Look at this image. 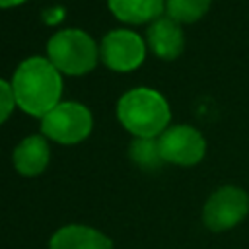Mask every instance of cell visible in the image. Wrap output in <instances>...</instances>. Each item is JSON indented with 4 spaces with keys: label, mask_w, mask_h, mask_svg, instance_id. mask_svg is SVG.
<instances>
[{
    "label": "cell",
    "mask_w": 249,
    "mask_h": 249,
    "mask_svg": "<svg viewBox=\"0 0 249 249\" xmlns=\"http://www.w3.org/2000/svg\"><path fill=\"white\" fill-rule=\"evenodd\" d=\"M16 105L33 117H45L60 103L62 78L49 58L31 56L19 62L12 78Z\"/></svg>",
    "instance_id": "1"
},
{
    "label": "cell",
    "mask_w": 249,
    "mask_h": 249,
    "mask_svg": "<svg viewBox=\"0 0 249 249\" xmlns=\"http://www.w3.org/2000/svg\"><path fill=\"white\" fill-rule=\"evenodd\" d=\"M117 117L121 124L136 138H156L167 128L171 111L160 91L150 88H134L119 99Z\"/></svg>",
    "instance_id": "2"
},
{
    "label": "cell",
    "mask_w": 249,
    "mask_h": 249,
    "mask_svg": "<svg viewBox=\"0 0 249 249\" xmlns=\"http://www.w3.org/2000/svg\"><path fill=\"white\" fill-rule=\"evenodd\" d=\"M47 54L58 72L82 76L93 70L99 47L82 29H62L49 39Z\"/></svg>",
    "instance_id": "3"
},
{
    "label": "cell",
    "mask_w": 249,
    "mask_h": 249,
    "mask_svg": "<svg viewBox=\"0 0 249 249\" xmlns=\"http://www.w3.org/2000/svg\"><path fill=\"white\" fill-rule=\"evenodd\" d=\"M93 126L91 113L86 105L60 101L41 119V132L58 144H78L89 136Z\"/></svg>",
    "instance_id": "4"
},
{
    "label": "cell",
    "mask_w": 249,
    "mask_h": 249,
    "mask_svg": "<svg viewBox=\"0 0 249 249\" xmlns=\"http://www.w3.org/2000/svg\"><path fill=\"white\" fill-rule=\"evenodd\" d=\"M249 212V196L239 187H220L204 204L202 220L212 231H226L237 226Z\"/></svg>",
    "instance_id": "5"
},
{
    "label": "cell",
    "mask_w": 249,
    "mask_h": 249,
    "mask_svg": "<svg viewBox=\"0 0 249 249\" xmlns=\"http://www.w3.org/2000/svg\"><path fill=\"white\" fill-rule=\"evenodd\" d=\"M99 56L111 70L130 72L142 64L146 56V45L142 37L134 31L113 29L103 37L99 45Z\"/></svg>",
    "instance_id": "6"
},
{
    "label": "cell",
    "mask_w": 249,
    "mask_h": 249,
    "mask_svg": "<svg viewBox=\"0 0 249 249\" xmlns=\"http://www.w3.org/2000/svg\"><path fill=\"white\" fill-rule=\"evenodd\" d=\"M158 144H160L163 161L185 165V167L198 163L206 152L204 136L189 124H177V126L165 128L160 134Z\"/></svg>",
    "instance_id": "7"
},
{
    "label": "cell",
    "mask_w": 249,
    "mask_h": 249,
    "mask_svg": "<svg viewBox=\"0 0 249 249\" xmlns=\"http://www.w3.org/2000/svg\"><path fill=\"white\" fill-rule=\"evenodd\" d=\"M148 47L161 60L177 58L185 49V35L181 25L171 18H158L148 27Z\"/></svg>",
    "instance_id": "8"
},
{
    "label": "cell",
    "mask_w": 249,
    "mask_h": 249,
    "mask_svg": "<svg viewBox=\"0 0 249 249\" xmlns=\"http://www.w3.org/2000/svg\"><path fill=\"white\" fill-rule=\"evenodd\" d=\"M49 249H113V243L93 228L70 224L51 237Z\"/></svg>",
    "instance_id": "9"
},
{
    "label": "cell",
    "mask_w": 249,
    "mask_h": 249,
    "mask_svg": "<svg viewBox=\"0 0 249 249\" xmlns=\"http://www.w3.org/2000/svg\"><path fill=\"white\" fill-rule=\"evenodd\" d=\"M49 144L43 136H27L16 146L12 160L16 171L27 177H35L49 165Z\"/></svg>",
    "instance_id": "10"
},
{
    "label": "cell",
    "mask_w": 249,
    "mask_h": 249,
    "mask_svg": "<svg viewBox=\"0 0 249 249\" xmlns=\"http://www.w3.org/2000/svg\"><path fill=\"white\" fill-rule=\"evenodd\" d=\"M117 19L126 23L156 21L165 10V0H107Z\"/></svg>",
    "instance_id": "11"
},
{
    "label": "cell",
    "mask_w": 249,
    "mask_h": 249,
    "mask_svg": "<svg viewBox=\"0 0 249 249\" xmlns=\"http://www.w3.org/2000/svg\"><path fill=\"white\" fill-rule=\"evenodd\" d=\"M128 156L140 169L146 171H156L163 163L158 138H134L128 148Z\"/></svg>",
    "instance_id": "12"
},
{
    "label": "cell",
    "mask_w": 249,
    "mask_h": 249,
    "mask_svg": "<svg viewBox=\"0 0 249 249\" xmlns=\"http://www.w3.org/2000/svg\"><path fill=\"white\" fill-rule=\"evenodd\" d=\"M212 0H165L167 18L177 23H193L198 21L210 8Z\"/></svg>",
    "instance_id": "13"
},
{
    "label": "cell",
    "mask_w": 249,
    "mask_h": 249,
    "mask_svg": "<svg viewBox=\"0 0 249 249\" xmlns=\"http://www.w3.org/2000/svg\"><path fill=\"white\" fill-rule=\"evenodd\" d=\"M16 105V97L12 91V84L6 80H0V124L12 115Z\"/></svg>",
    "instance_id": "14"
},
{
    "label": "cell",
    "mask_w": 249,
    "mask_h": 249,
    "mask_svg": "<svg viewBox=\"0 0 249 249\" xmlns=\"http://www.w3.org/2000/svg\"><path fill=\"white\" fill-rule=\"evenodd\" d=\"M25 0H0V8H12V6H19Z\"/></svg>",
    "instance_id": "15"
}]
</instances>
